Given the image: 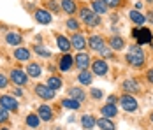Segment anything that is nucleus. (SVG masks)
I'll use <instances>...</instances> for the list:
<instances>
[{"mask_svg":"<svg viewBox=\"0 0 153 130\" xmlns=\"http://www.w3.org/2000/svg\"><path fill=\"white\" fill-rule=\"evenodd\" d=\"M144 51L141 49V46H130L128 53H127V62L132 67H141L144 63Z\"/></svg>","mask_w":153,"mask_h":130,"instance_id":"nucleus-1","label":"nucleus"},{"mask_svg":"<svg viewBox=\"0 0 153 130\" xmlns=\"http://www.w3.org/2000/svg\"><path fill=\"white\" fill-rule=\"evenodd\" d=\"M132 37L137 41V46H143V44L152 42V32L148 28H134L132 30Z\"/></svg>","mask_w":153,"mask_h":130,"instance_id":"nucleus-2","label":"nucleus"},{"mask_svg":"<svg viewBox=\"0 0 153 130\" xmlns=\"http://www.w3.org/2000/svg\"><path fill=\"white\" fill-rule=\"evenodd\" d=\"M79 16H81V19H83L88 27H97V25L100 23L99 14H95V13L90 11V9H81V11H79Z\"/></svg>","mask_w":153,"mask_h":130,"instance_id":"nucleus-3","label":"nucleus"},{"mask_svg":"<svg viewBox=\"0 0 153 130\" xmlns=\"http://www.w3.org/2000/svg\"><path fill=\"white\" fill-rule=\"evenodd\" d=\"M120 102H122L123 111H127V113H134L137 109V100L132 95H123L122 99H120Z\"/></svg>","mask_w":153,"mask_h":130,"instance_id":"nucleus-4","label":"nucleus"},{"mask_svg":"<svg viewBox=\"0 0 153 130\" xmlns=\"http://www.w3.org/2000/svg\"><path fill=\"white\" fill-rule=\"evenodd\" d=\"M35 93H37L41 99H44V100L55 99V90H51L48 85H37V86H35Z\"/></svg>","mask_w":153,"mask_h":130,"instance_id":"nucleus-5","label":"nucleus"},{"mask_svg":"<svg viewBox=\"0 0 153 130\" xmlns=\"http://www.w3.org/2000/svg\"><path fill=\"white\" fill-rule=\"evenodd\" d=\"M0 107H4L7 111H18V102L11 95H2L0 97Z\"/></svg>","mask_w":153,"mask_h":130,"instance_id":"nucleus-6","label":"nucleus"},{"mask_svg":"<svg viewBox=\"0 0 153 130\" xmlns=\"http://www.w3.org/2000/svg\"><path fill=\"white\" fill-rule=\"evenodd\" d=\"M11 81L16 83V85H19V86H23V85H27L28 76H27V72H23V71H19V69H14V71L11 72Z\"/></svg>","mask_w":153,"mask_h":130,"instance_id":"nucleus-7","label":"nucleus"},{"mask_svg":"<svg viewBox=\"0 0 153 130\" xmlns=\"http://www.w3.org/2000/svg\"><path fill=\"white\" fill-rule=\"evenodd\" d=\"M92 71H93V74H97V76H106L107 74V63L104 60H95L92 63Z\"/></svg>","mask_w":153,"mask_h":130,"instance_id":"nucleus-8","label":"nucleus"},{"mask_svg":"<svg viewBox=\"0 0 153 130\" xmlns=\"http://www.w3.org/2000/svg\"><path fill=\"white\" fill-rule=\"evenodd\" d=\"M88 46L95 49V51H102L106 46H104V39L100 37V35H92L90 39H88Z\"/></svg>","mask_w":153,"mask_h":130,"instance_id":"nucleus-9","label":"nucleus"},{"mask_svg":"<svg viewBox=\"0 0 153 130\" xmlns=\"http://www.w3.org/2000/svg\"><path fill=\"white\" fill-rule=\"evenodd\" d=\"M123 90H125L127 93H139L141 86H139V83L136 79H125V81H123Z\"/></svg>","mask_w":153,"mask_h":130,"instance_id":"nucleus-10","label":"nucleus"},{"mask_svg":"<svg viewBox=\"0 0 153 130\" xmlns=\"http://www.w3.org/2000/svg\"><path fill=\"white\" fill-rule=\"evenodd\" d=\"M71 44H72V48H76V49H79V51H83V49L86 48V39H85L81 33H74L72 39H71Z\"/></svg>","mask_w":153,"mask_h":130,"instance_id":"nucleus-11","label":"nucleus"},{"mask_svg":"<svg viewBox=\"0 0 153 130\" xmlns=\"http://www.w3.org/2000/svg\"><path fill=\"white\" fill-rule=\"evenodd\" d=\"M74 63H76L81 71H85V69L90 65V56H88L86 53H79V55L74 58Z\"/></svg>","mask_w":153,"mask_h":130,"instance_id":"nucleus-12","label":"nucleus"},{"mask_svg":"<svg viewBox=\"0 0 153 130\" xmlns=\"http://www.w3.org/2000/svg\"><path fill=\"white\" fill-rule=\"evenodd\" d=\"M35 19H37V23H41V25H49V23H51V14H49L48 11L39 9V11H35Z\"/></svg>","mask_w":153,"mask_h":130,"instance_id":"nucleus-13","label":"nucleus"},{"mask_svg":"<svg viewBox=\"0 0 153 130\" xmlns=\"http://www.w3.org/2000/svg\"><path fill=\"white\" fill-rule=\"evenodd\" d=\"M81 125L85 130H92L95 125H97V120L93 118L92 114H83L81 116Z\"/></svg>","mask_w":153,"mask_h":130,"instance_id":"nucleus-14","label":"nucleus"},{"mask_svg":"<svg viewBox=\"0 0 153 130\" xmlns=\"http://www.w3.org/2000/svg\"><path fill=\"white\" fill-rule=\"evenodd\" d=\"M5 41H7V44H11V46H19V44L23 42V37H21L19 33L9 32V33L5 35Z\"/></svg>","mask_w":153,"mask_h":130,"instance_id":"nucleus-15","label":"nucleus"},{"mask_svg":"<svg viewBox=\"0 0 153 130\" xmlns=\"http://www.w3.org/2000/svg\"><path fill=\"white\" fill-rule=\"evenodd\" d=\"M100 113H102L104 118H113V116L118 114V109H116L114 104H107V105H104V107L100 109Z\"/></svg>","mask_w":153,"mask_h":130,"instance_id":"nucleus-16","label":"nucleus"},{"mask_svg":"<svg viewBox=\"0 0 153 130\" xmlns=\"http://www.w3.org/2000/svg\"><path fill=\"white\" fill-rule=\"evenodd\" d=\"M72 63H74V58L71 56V55H63V56L60 58V69L63 72H67V71L72 67Z\"/></svg>","mask_w":153,"mask_h":130,"instance_id":"nucleus-17","label":"nucleus"},{"mask_svg":"<svg viewBox=\"0 0 153 130\" xmlns=\"http://www.w3.org/2000/svg\"><path fill=\"white\" fill-rule=\"evenodd\" d=\"M14 58L19 62H27V60H30V51L27 48H18L14 51Z\"/></svg>","mask_w":153,"mask_h":130,"instance_id":"nucleus-18","label":"nucleus"},{"mask_svg":"<svg viewBox=\"0 0 153 130\" xmlns=\"http://www.w3.org/2000/svg\"><path fill=\"white\" fill-rule=\"evenodd\" d=\"M92 11L95 14H104L107 11V5L102 2V0H93L92 2Z\"/></svg>","mask_w":153,"mask_h":130,"instance_id":"nucleus-19","label":"nucleus"},{"mask_svg":"<svg viewBox=\"0 0 153 130\" xmlns=\"http://www.w3.org/2000/svg\"><path fill=\"white\" fill-rule=\"evenodd\" d=\"M39 118L42 121H49L53 118V111L48 107V105H39Z\"/></svg>","mask_w":153,"mask_h":130,"instance_id":"nucleus-20","label":"nucleus"},{"mask_svg":"<svg viewBox=\"0 0 153 130\" xmlns=\"http://www.w3.org/2000/svg\"><path fill=\"white\" fill-rule=\"evenodd\" d=\"M69 97L74 99V100H77V102H83L85 100V91H83L81 88H71V90H69Z\"/></svg>","mask_w":153,"mask_h":130,"instance_id":"nucleus-21","label":"nucleus"},{"mask_svg":"<svg viewBox=\"0 0 153 130\" xmlns=\"http://www.w3.org/2000/svg\"><path fill=\"white\" fill-rule=\"evenodd\" d=\"M27 74H28L30 77H39V76L42 74V69H41V65H37V63H30V65L27 67Z\"/></svg>","mask_w":153,"mask_h":130,"instance_id":"nucleus-22","label":"nucleus"},{"mask_svg":"<svg viewBox=\"0 0 153 130\" xmlns=\"http://www.w3.org/2000/svg\"><path fill=\"white\" fill-rule=\"evenodd\" d=\"M56 42H58V48H60L62 51H69L71 49V41L67 39V37H63V35H56Z\"/></svg>","mask_w":153,"mask_h":130,"instance_id":"nucleus-23","label":"nucleus"},{"mask_svg":"<svg viewBox=\"0 0 153 130\" xmlns=\"http://www.w3.org/2000/svg\"><path fill=\"white\" fill-rule=\"evenodd\" d=\"M97 125L102 130H114V123H113L109 118H100V120H97Z\"/></svg>","mask_w":153,"mask_h":130,"instance_id":"nucleus-24","label":"nucleus"},{"mask_svg":"<svg viewBox=\"0 0 153 130\" xmlns=\"http://www.w3.org/2000/svg\"><path fill=\"white\" fill-rule=\"evenodd\" d=\"M62 9L67 13V14H72L76 11V4L74 0H62Z\"/></svg>","mask_w":153,"mask_h":130,"instance_id":"nucleus-25","label":"nucleus"},{"mask_svg":"<svg viewBox=\"0 0 153 130\" xmlns=\"http://www.w3.org/2000/svg\"><path fill=\"white\" fill-rule=\"evenodd\" d=\"M128 16H130V19H132L136 25H143V23L146 21V18L141 14L139 11H136V9H134V11H130V14H128Z\"/></svg>","mask_w":153,"mask_h":130,"instance_id":"nucleus-26","label":"nucleus"},{"mask_svg":"<svg viewBox=\"0 0 153 130\" xmlns=\"http://www.w3.org/2000/svg\"><path fill=\"white\" fill-rule=\"evenodd\" d=\"M48 86L51 88V90H55V91H56V90H60V88H62V79H60V77H55V76H53V77H49V79H48Z\"/></svg>","mask_w":153,"mask_h":130,"instance_id":"nucleus-27","label":"nucleus"},{"mask_svg":"<svg viewBox=\"0 0 153 130\" xmlns=\"http://www.w3.org/2000/svg\"><path fill=\"white\" fill-rule=\"evenodd\" d=\"M39 123H41V118L37 114H28L27 116V125L32 127V129H37L39 127Z\"/></svg>","mask_w":153,"mask_h":130,"instance_id":"nucleus-28","label":"nucleus"},{"mask_svg":"<svg viewBox=\"0 0 153 130\" xmlns=\"http://www.w3.org/2000/svg\"><path fill=\"white\" fill-rule=\"evenodd\" d=\"M77 79H79V83H83V85H92V74L86 72V71H81V74L77 76Z\"/></svg>","mask_w":153,"mask_h":130,"instance_id":"nucleus-29","label":"nucleus"},{"mask_svg":"<svg viewBox=\"0 0 153 130\" xmlns=\"http://www.w3.org/2000/svg\"><path fill=\"white\" fill-rule=\"evenodd\" d=\"M79 105H81V102L74 100V99H65L63 100V107H67V109H79Z\"/></svg>","mask_w":153,"mask_h":130,"instance_id":"nucleus-30","label":"nucleus"},{"mask_svg":"<svg viewBox=\"0 0 153 130\" xmlns=\"http://www.w3.org/2000/svg\"><path fill=\"white\" fill-rule=\"evenodd\" d=\"M123 46H125V41L122 37H113L111 39V48L113 49H123Z\"/></svg>","mask_w":153,"mask_h":130,"instance_id":"nucleus-31","label":"nucleus"},{"mask_svg":"<svg viewBox=\"0 0 153 130\" xmlns=\"http://www.w3.org/2000/svg\"><path fill=\"white\" fill-rule=\"evenodd\" d=\"M33 49H35V53H37V55H41V56H44V58L51 56V53H49L48 49H44V48H41V46H35Z\"/></svg>","mask_w":153,"mask_h":130,"instance_id":"nucleus-32","label":"nucleus"},{"mask_svg":"<svg viewBox=\"0 0 153 130\" xmlns=\"http://www.w3.org/2000/svg\"><path fill=\"white\" fill-rule=\"evenodd\" d=\"M7 120H9V113H7V109L0 107V123H5Z\"/></svg>","mask_w":153,"mask_h":130,"instance_id":"nucleus-33","label":"nucleus"},{"mask_svg":"<svg viewBox=\"0 0 153 130\" xmlns=\"http://www.w3.org/2000/svg\"><path fill=\"white\" fill-rule=\"evenodd\" d=\"M67 27H69L71 30H74V32H77V30H79V25H77L76 19H69V21H67Z\"/></svg>","mask_w":153,"mask_h":130,"instance_id":"nucleus-34","label":"nucleus"},{"mask_svg":"<svg viewBox=\"0 0 153 130\" xmlns=\"http://www.w3.org/2000/svg\"><path fill=\"white\" fill-rule=\"evenodd\" d=\"M106 5H111V7H118L122 4V0H102Z\"/></svg>","mask_w":153,"mask_h":130,"instance_id":"nucleus-35","label":"nucleus"},{"mask_svg":"<svg viewBox=\"0 0 153 130\" xmlns=\"http://www.w3.org/2000/svg\"><path fill=\"white\" fill-rule=\"evenodd\" d=\"M100 55H102L104 58H113V51H111V49H107V48H104V49L100 51Z\"/></svg>","mask_w":153,"mask_h":130,"instance_id":"nucleus-36","label":"nucleus"},{"mask_svg":"<svg viewBox=\"0 0 153 130\" xmlns=\"http://www.w3.org/2000/svg\"><path fill=\"white\" fill-rule=\"evenodd\" d=\"M48 7H49L51 11H55V13L58 11V4H56L55 0H49V2H48Z\"/></svg>","mask_w":153,"mask_h":130,"instance_id":"nucleus-37","label":"nucleus"},{"mask_svg":"<svg viewBox=\"0 0 153 130\" xmlns=\"http://www.w3.org/2000/svg\"><path fill=\"white\" fill-rule=\"evenodd\" d=\"M5 86H7V77H5L4 74H0V90L5 88Z\"/></svg>","mask_w":153,"mask_h":130,"instance_id":"nucleus-38","label":"nucleus"},{"mask_svg":"<svg viewBox=\"0 0 153 130\" xmlns=\"http://www.w3.org/2000/svg\"><path fill=\"white\" fill-rule=\"evenodd\" d=\"M92 97H93V99H100V97H102V91H100V90H97V88H93V90H92Z\"/></svg>","mask_w":153,"mask_h":130,"instance_id":"nucleus-39","label":"nucleus"},{"mask_svg":"<svg viewBox=\"0 0 153 130\" xmlns=\"http://www.w3.org/2000/svg\"><path fill=\"white\" fill-rule=\"evenodd\" d=\"M116 100H118V99H116V95H109V97H107V102H109V104H114Z\"/></svg>","mask_w":153,"mask_h":130,"instance_id":"nucleus-40","label":"nucleus"},{"mask_svg":"<svg viewBox=\"0 0 153 130\" xmlns=\"http://www.w3.org/2000/svg\"><path fill=\"white\" fill-rule=\"evenodd\" d=\"M148 81H150V83H153V69L148 72Z\"/></svg>","mask_w":153,"mask_h":130,"instance_id":"nucleus-41","label":"nucleus"},{"mask_svg":"<svg viewBox=\"0 0 153 130\" xmlns=\"http://www.w3.org/2000/svg\"><path fill=\"white\" fill-rule=\"evenodd\" d=\"M148 19L153 23V11H152V13H148Z\"/></svg>","mask_w":153,"mask_h":130,"instance_id":"nucleus-42","label":"nucleus"},{"mask_svg":"<svg viewBox=\"0 0 153 130\" xmlns=\"http://www.w3.org/2000/svg\"><path fill=\"white\" fill-rule=\"evenodd\" d=\"M148 2H150V4H153V0H148Z\"/></svg>","mask_w":153,"mask_h":130,"instance_id":"nucleus-43","label":"nucleus"},{"mask_svg":"<svg viewBox=\"0 0 153 130\" xmlns=\"http://www.w3.org/2000/svg\"><path fill=\"white\" fill-rule=\"evenodd\" d=\"M0 130H9V129H0Z\"/></svg>","mask_w":153,"mask_h":130,"instance_id":"nucleus-44","label":"nucleus"},{"mask_svg":"<svg viewBox=\"0 0 153 130\" xmlns=\"http://www.w3.org/2000/svg\"><path fill=\"white\" fill-rule=\"evenodd\" d=\"M152 121H153V113H152Z\"/></svg>","mask_w":153,"mask_h":130,"instance_id":"nucleus-45","label":"nucleus"},{"mask_svg":"<svg viewBox=\"0 0 153 130\" xmlns=\"http://www.w3.org/2000/svg\"><path fill=\"white\" fill-rule=\"evenodd\" d=\"M152 48H153V42H152Z\"/></svg>","mask_w":153,"mask_h":130,"instance_id":"nucleus-46","label":"nucleus"}]
</instances>
